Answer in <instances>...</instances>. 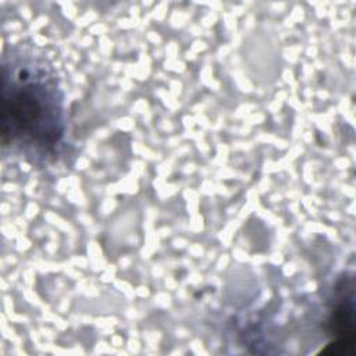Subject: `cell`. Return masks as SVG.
<instances>
[{
	"label": "cell",
	"mask_w": 356,
	"mask_h": 356,
	"mask_svg": "<svg viewBox=\"0 0 356 356\" xmlns=\"http://www.w3.org/2000/svg\"><path fill=\"white\" fill-rule=\"evenodd\" d=\"M60 110L53 92L40 82H26L4 100L3 138L10 132L39 143H53L61 135Z\"/></svg>",
	"instance_id": "1"
}]
</instances>
